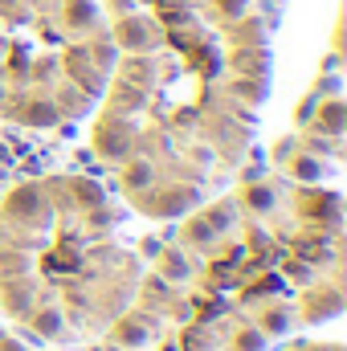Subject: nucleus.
<instances>
[{"label": "nucleus", "mask_w": 347, "mask_h": 351, "mask_svg": "<svg viewBox=\"0 0 347 351\" xmlns=\"http://www.w3.org/2000/svg\"><path fill=\"white\" fill-rule=\"evenodd\" d=\"M110 41H115V49H123V53H147V49L156 45V25H152L147 16H139V12L115 16Z\"/></svg>", "instance_id": "1"}, {"label": "nucleus", "mask_w": 347, "mask_h": 351, "mask_svg": "<svg viewBox=\"0 0 347 351\" xmlns=\"http://www.w3.org/2000/svg\"><path fill=\"white\" fill-rule=\"evenodd\" d=\"M315 131H323V135H331V139H339L347 131V106L339 98L315 102Z\"/></svg>", "instance_id": "2"}, {"label": "nucleus", "mask_w": 347, "mask_h": 351, "mask_svg": "<svg viewBox=\"0 0 347 351\" xmlns=\"http://www.w3.org/2000/svg\"><path fill=\"white\" fill-rule=\"evenodd\" d=\"M66 66H70V74L78 78V86L82 90H98V82H102V70L90 62V49H70V58H66Z\"/></svg>", "instance_id": "3"}, {"label": "nucleus", "mask_w": 347, "mask_h": 351, "mask_svg": "<svg viewBox=\"0 0 347 351\" xmlns=\"http://www.w3.org/2000/svg\"><path fill=\"white\" fill-rule=\"evenodd\" d=\"M58 119H62V110H58L53 98H33V102H25V110H21V123H25V127H53Z\"/></svg>", "instance_id": "4"}, {"label": "nucleus", "mask_w": 347, "mask_h": 351, "mask_svg": "<svg viewBox=\"0 0 347 351\" xmlns=\"http://www.w3.org/2000/svg\"><path fill=\"white\" fill-rule=\"evenodd\" d=\"M127 152H131V131H115V123L98 131V156L102 160H123Z\"/></svg>", "instance_id": "5"}, {"label": "nucleus", "mask_w": 347, "mask_h": 351, "mask_svg": "<svg viewBox=\"0 0 347 351\" xmlns=\"http://www.w3.org/2000/svg\"><path fill=\"white\" fill-rule=\"evenodd\" d=\"M94 4L90 0H66V29L70 33H90L94 29Z\"/></svg>", "instance_id": "6"}, {"label": "nucleus", "mask_w": 347, "mask_h": 351, "mask_svg": "<svg viewBox=\"0 0 347 351\" xmlns=\"http://www.w3.org/2000/svg\"><path fill=\"white\" fill-rule=\"evenodd\" d=\"M188 204H196V192L192 188H172V192H164L160 200H156V217H176V213H184Z\"/></svg>", "instance_id": "7"}, {"label": "nucleus", "mask_w": 347, "mask_h": 351, "mask_svg": "<svg viewBox=\"0 0 347 351\" xmlns=\"http://www.w3.org/2000/svg\"><path fill=\"white\" fill-rule=\"evenodd\" d=\"M37 208H41V192H37L33 184L16 188V192L8 196V213H12V217H33Z\"/></svg>", "instance_id": "8"}, {"label": "nucleus", "mask_w": 347, "mask_h": 351, "mask_svg": "<svg viewBox=\"0 0 347 351\" xmlns=\"http://www.w3.org/2000/svg\"><path fill=\"white\" fill-rule=\"evenodd\" d=\"M115 339H119L123 348H139V343H147V339H152V331H147V323H143V319H123V323L115 327Z\"/></svg>", "instance_id": "9"}, {"label": "nucleus", "mask_w": 347, "mask_h": 351, "mask_svg": "<svg viewBox=\"0 0 347 351\" xmlns=\"http://www.w3.org/2000/svg\"><path fill=\"white\" fill-rule=\"evenodd\" d=\"M33 327H37V335H41V339H53V335H62V311H53V306H41V311L33 315Z\"/></svg>", "instance_id": "10"}, {"label": "nucleus", "mask_w": 347, "mask_h": 351, "mask_svg": "<svg viewBox=\"0 0 347 351\" xmlns=\"http://www.w3.org/2000/svg\"><path fill=\"white\" fill-rule=\"evenodd\" d=\"M123 184H127L131 192L147 188V184H152V164H147V160H135V164H127V172H123Z\"/></svg>", "instance_id": "11"}, {"label": "nucleus", "mask_w": 347, "mask_h": 351, "mask_svg": "<svg viewBox=\"0 0 347 351\" xmlns=\"http://www.w3.org/2000/svg\"><path fill=\"white\" fill-rule=\"evenodd\" d=\"M184 237H188L192 245H213V241H217V233H213V225H208L204 217H192L188 229H184Z\"/></svg>", "instance_id": "12"}, {"label": "nucleus", "mask_w": 347, "mask_h": 351, "mask_svg": "<svg viewBox=\"0 0 347 351\" xmlns=\"http://www.w3.org/2000/svg\"><path fill=\"white\" fill-rule=\"evenodd\" d=\"M246 204H250L254 213H270V208H274V192H270L265 184H250V188H246Z\"/></svg>", "instance_id": "13"}, {"label": "nucleus", "mask_w": 347, "mask_h": 351, "mask_svg": "<svg viewBox=\"0 0 347 351\" xmlns=\"http://www.w3.org/2000/svg\"><path fill=\"white\" fill-rule=\"evenodd\" d=\"M160 258H164V278H172V282L188 278V258H184L180 250H164Z\"/></svg>", "instance_id": "14"}, {"label": "nucleus", "mask_w": 347, "mask_h": 351, "mask_svg": "<svg viewBox=\"0 0 347 351\" xmlns=\"http://www.w3.org/2000/svg\"><path fill=\"white\" fill-rule=\"evenodd\" d=\"M290 172L298 176V180H319V176H323V164H319L315 156H294Z\"/></svg>", "instance_id": "15"}, {"label": "nucleus", "mask_w": 347, "mask_h": 351, "mask_svg": "<svg viewBox=\"0 0 347 351\" xmlns=\"http://www.w3.org/2000/svg\"><path fill=\"white\" fill-rule=\"evenodd\" d=\"M258 331L261 335H282V331H290V315H286V311H270V315L261 319Z\"/></svg>", "instance_id": "16"}, {"label": "nucleus", "mask_w": 347, "mask_h": 351, "mask_svg": "<svg viewBox=\"0 0 347 351\" xmlns=\"http://www.w3.org/2000/svg\"><path fill=\"white\" fill-rule=\"evenodd\" d=\"M233 351H265V335L261 331H237L233 335Z\"/></svg>", "instance_id": "17"}, {"label": "nucleus", "mask_w": 347, "mask_h": 351, "mask_svg": "<svg viewBox=\"0 0 347 351\" xmlns=\"http://www.w3.org/2000/svg\"><path fill=\"white\" fill-rule=\"evenodd\" d=\"M78 200L90 204V208H102V188L94 180H78Z\"/></svg>", "instance_id": "18"}, {"label": "nucleus", "mask_w": 347, "mask_h": 351, "mask_svg": "<svg viewBox=\"0 0 347 351\" xmlns=\"http://www.w3.org/2000/svg\"><path fill=\"white\" fill-rule=\"evenodd\" d=\"M204 221L213 225V233H221V229H229V225H233V213H229V204H221V208L204 213Z\"/></svg>", "instance_id": "19"}, {"label": "nucleus", "mask_w": 347, "mask_h": 351, "mask_svg": "<svg viewBox=\"0 0 347 351\" xmlns=\"http://www.w3.org/2000/svg\"><path fill=\"white\" fill-rule=\"evenodd\" d=\"M213 4L221 16H241V8H246V0H213Z\"/></svg>", "instance_id": "20"}, {"label": "nucleus", "mask_w": 347, "mask_h": 351, "mask_svg": "<svg viewBox=\"0 0 347 351\" xmlns=\"http://www.w3.org/2000/svg\"><path fill=\"white\" fill-rule=\"evenodd\" d=\"M135 4H139V0H106V8H110L115 16H127V12H135Z\"/></svg>", "instance_id": "21"}, {"label": "nucleus", "mask_w": 347, "mask_h": 351, "mask_svg": "<svg viewBox=\"0 0 347 351\" xmlns=\"http://www.w3.org/2000/svg\"><path fill=\"white\" fill-rule=\"evenodd\" d=\"M143 254H147V258H160L164 250H160V241H143Z\"/></svg>", "instance_id": "22"}, {"label": "nucleus", "mask_w": 347, "mask_h": 351, "mask_svg": "<svg viewBox=\"0 0 347 351\" xmlns=\"http://www.w3.org/2000/svg\"><path fill=\"white\" fill-rule=\"evenodd\" d=\"M0 351H25V348H16V343H8V339H4V343H0Z\"/></svg>", "instance_id": "23"}, {"label": "nucleus", "mask_w": 347, "mask_h": 351, "mask_svg": "<svg viewBox=\"0 0 347 351\" xmlns=\"http://www.w3.org/2000/svg\"><path fill=\"white\" fill-rule=\"evenodd\" d=\"M8 160H12V156H8V147L0 143V164H8Z\"/></svg>", "instance_id": "24"}, {"label": "nucleus", "mask_w": 347, "mask_h": 351, "mask_svg": "<svg viewBox=\"0 0 347 351\" xmlns=\"http://www.w3.org/2000/svg\"><path fill=\"white\" fill-rule=\"evenodd\" d=\"M4 98H8V90H4V82H0V106H4Z\"/></svg>", "instance_id": "25"}, {"label": "nucleus", "mask_w": 347, "mask_h": 351, "mask_svg": "<svg viewBox=\"0 0 347 351\" xmlns=\"http://www.w3.org/2000/svg\"><path fill=\"white\" fill-rule=\"evenodd\" d=\"M0 8H12V0H0Z\"/></svg>", "instance_id": "26"}, {"label": "nucleus", "mask_w": 347, "mask_h": 351, "mask_svg": "<svg viewBox=\"0 0 347 351\" xmlns=\"http://www.w3.org/2000/svg\"><path fill=\"white\" fill-rule=\"evenodd\" d=\"M319 351H327V348H319Z\"/></svg>", "instance_id": "27"}]
</instances>
